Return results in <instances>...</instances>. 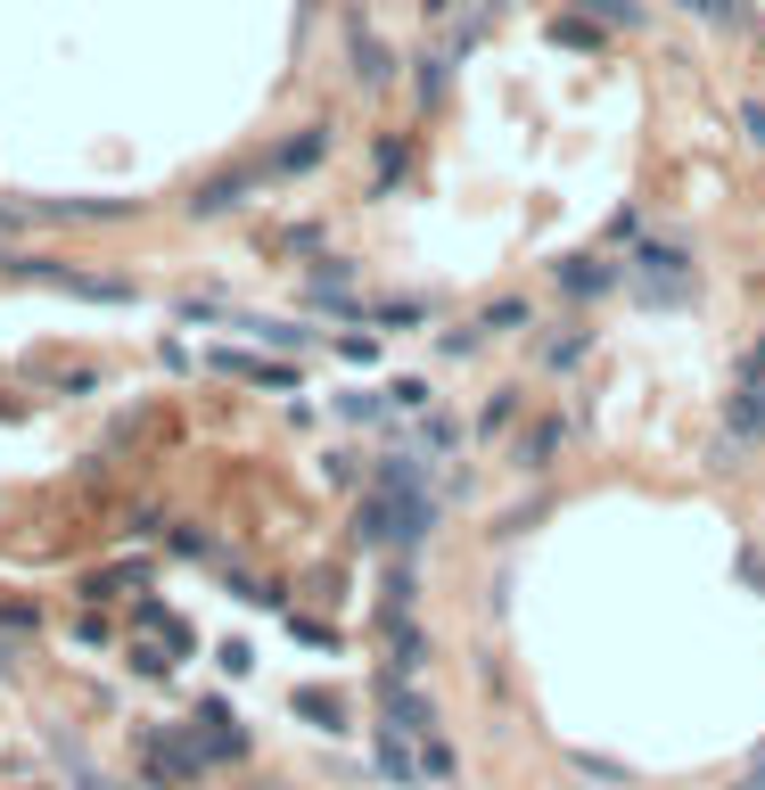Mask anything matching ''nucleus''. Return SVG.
<instances>
[{"mask_svg": "<svg viewBox=\"0 0 765 790\" xmlns=\"http://www.w3.org/2000/svg\"><path fill=\"white\" fill-rule=\"evenodd\" d=\"M297 716H313L321 733H346V708H337V692H297Z\"/></svg>", "mask_w": 765, "mask_h": 790, "instance_id": "6", "label": "nucleus"}, {"mask_svg": "<svg viewBox=\"0 0 765 790\" xmlns=\"http://www.w3.org/2000/svg\"><path fill=\"white\" fill-rule=\"evenodd\" d=\"M387 404H395V412H420V404H429V387H420V379H395Z\"/></svg>", "mask_w": 765, "mask_h": 790, "instance_id": "16", "label": "nucleus"}, {"mask_svg": "<svg viewBox=\"0 0 765 790\" xmlns=\"http://www.w3.org/2000/svg\"><path fill=\"white\" fill-rule=\"evenodd\" d=\"M741 124H749V140H757V149H765V108H757V99H749V108H741Z\"/></svg>", "mask_w": 765, "mask_h": 790, "instance_id": "18", "label": "nucleus"}, {"mask_svg": "<svg viewBox=\"0 0 765 790\" xmlns=\"http://www.w3.org/2000/svg\"><path fill=\"white\" fill-rule=\"evenodd\" d=\"M124 584H140V568H108V577H91V584H83V593H91V602H115Z\"/></svg>", "mask_w": 765, "mask_h": 790, "instance_id": "11", "label": "nucleus"}, {"mask_svg": "<svg viewBox=\"0 0 765 790\" xmlns=\"http://www.w3.org/2000/svg\"><path fill=\"white\" fill-rule=\"evenodd\" d=\"M189 733L206 741V757H247V733H239V716H231L223 700H198V716H189Z\"/></svg>", "mask_w": 765, "mask_h": 790, "instance_id": "3", "label": "nucleus"}, {"mask_svg": "<svg viewBox=\"0 0 765 790\" xmlns=\"http://www.w3.org/2000/svg\"><path fill=\"white\" fill-rule=\"evenodd\" d=\"M584 355V338H577V330H568V338H552V346H543V362H552V371H568V362H577Z\"/></svg>", "mask_w": 765, "mask_h": 790, "instance_id": "14", "label": "nucleus"}, {"mask_svg": "<svg viewBox=\"0 0 765 790\" xmlns=\"http://www.w3.org/2000/svg\"><path fill=\"white\" fill-rule=\"evenodd\" d=\"M519 321H527V305H519V297H503V305H485V330H519Z\"/></svg>", "mask_w": 765, "mask_h": 790, "instance_id": "13", "label": "nucleus"}, {"mask_svg": "<svg viewBox=\"0 0 765 790\" xmlns=\"http://www.w3.org/2000/svg\"><path fill=\"white\" fill-rule=\"evenodd\" d=\"M732 429H741V436H765V404H741V412H732Z\"/></svg>", "mask_w": 765, "mask_h": 790, "instance_id": "17", "label": "nucleus"}, {"mask_svg": "<svg viewBox=\"0 0 765 790\" xmlns=\"http://www.w3.org/2000/svg\"><path fill=\"white\" fill-rule=\"evenodd\" d=\"M691 17H708V25H741V0H683Z\"/></svg>", "mask_w": 765, "mask_h": 790, "instance_id": "12", "label": "nucleus"}, {"mask_svg": "<svg viewBox=\"0 0 765 790\" xmlns=\"http://www.w3.org/2000/svg\"><path fill=\"white\" fill-rule=\"evenodd\" d=\"M140 766H149V782H165V790H189L206 774V750H198V733L189 741H173V733H140Z\"/></svg>", "mask_w": 765, "mask_h": 790, "instance_id": "2", "label": "nucleus"}, {"mask_svg": "<svg viewBox=\"0 0 765 790\" xmlns=\"http://www.w3.org/2000/svg\"><path fill=\"white\" fill-rule=\"evenodd\" d=\"M355 75L362 83H387V50H379V34H355Z\"/></svg>", "mask_w": 765, "mask_h": 790, "instance_id": "9", "label": "nucleus"}, {"mask_svg": "<svg viewBox=\"0 0 765 790\" xmlns=\"http://www.w3.org/2000/svg\"><path fill=\"white\" fill-rule=\"evenodd\" d=\"M552 272H560V288H568V297H601V288L617 281V272H609L601 256H568V263H552Z\"/></svg>", "mask_w": 765, "mask_h": 790, "instance_id": "4", "label": "nucleus"}, {"mask_svg": "<svg viewBox=\"0 0 765 790\" xmlns=\"http://www.w3.org/2000/svg\"><path fill=\"white\" fill-rule=\"evenodd\" d=\"M626 288H634V305H691L700 272H691V256L675 239H651L642 256H626Z\"/></svg>", "mask_w": 765, "mask_h": 790, "instance_id": "1", "label": "nucleus"}, {"mask_svg": "<svg viewBox=\"0 0 765 790\" xmlns=\"http://www.w3.org/2000/svg\"><path fill=\"white\" fill-rule=\"evenodd\" d=\"M214 362H223V371H239V379H263V387H288V379H297L288 362H256V355H214Z\"/></svg>", "mask_w": 765, "mask_h": 790, "instance_id": "5", "label": "nucleus"}, {"mask_svg": "<svg viewBox=\"0 0 765 790\" xmlns=\"http://www.w3.org/2000/svg\"><path fill=\"white\" fill-rule=\"evenodd\" d=\"M732 790H765V750H757V766H749V774H741Z\"/></svg>", "mask_w": 765, "mask_h": 790, "instance_id": "19", "label": "nucleus"}, {"mask_svg": "<svg viewBox=\"0 0 765 790\" xmlns=\"http://www.w3.org/2000/svg\"><path fill=\"white\" fill-rule=\"evenodd\" d=\"M429 9H445V0H429Z\"/></svg>", "mask_w": 765, "mask_h": 790, "instance_id": "20", "label": "nucleus"}, {"mask_svg": "<svg viewBox=\"0 0 765 790\" xmlns=\"http://www.w3.org/2000/svg\"><path fill=\"white\" fill-rule=\"evenodd\" d=\"M321 149H330V140H321V132H297V140H288L281 157H272V165H281V173H305V165H313Z\"/></svg>", "mask_w": 765, "mask_h": 790, "instance_id": "8", "label": "nucleus"}, {"mask_svg": "<svg viewBox=\"0 0 765 790\" xmlns=\"http://www.w3.org/2000/svg\"><path fill=\"white\" fill-rule=\"evenodd\" d=\"M601 25H642V0H584Z\"/></svg>", "mask_w": 765, "mask_h": 790, "instance_id": "10", "label": "nucleus"}, {"mask_svg": "<svg viewBox=\"0 0 765 790\" xmlns=\"http://www.w3.org/2000/svg\"><path fill=\"white\" fill-rule=\"evenodd\" d=\"M552 445H560V429H535V436L519 445V461H527V470H543V453H552Z\"/></svg>", "mask_w": 765, "mask_h": 790, "instance_id": "15", "label": "nucleus"}, {"mask_svg": "<svg viewBox=\"0 0 765 790\" xmlns=\"http://www.w3.org/2000/svg\"><path fill=\"white\" fill-rule=\"evenodd\" d=\"M0 667H9V651H0Z\"/></svg>", "mask_w": 765, "mask_h": 790, "instance_id": "21", "label": "nucleus"}, {"mask_svg": "<svg viewBox=\"0 0 765 790\" xmlns=\"http://www.w3.org/2000/svg\"><path fill=\"white\" fill-rule=\"evenodd\" d=\"M239 189H247V173H223V182H206L189 207H198V214H223V207H239Z\"/></svg>", "mask_w": 765, "mask_h": 790, "instance_id": "7", "label": "nucleus"}]
</instances>
